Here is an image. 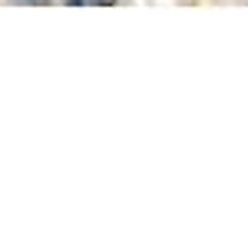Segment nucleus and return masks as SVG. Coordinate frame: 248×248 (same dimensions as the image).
<instances>
[{"instance_id": "f257e3e1", "label": "nucleus", "mask_w": 248, "mask_h": 248, "mask_svg": "<svg viewBox=\"0 0 248 248\" xmlns=\"http://www.w3.org/2000/svg\"><path fill=\"white\" fill-rule=\"evenodd\" d=\"M70 3H116V0H70Z\"/></svg>"}, {"instance_id": "f03ea898", "label": "nucleus", "mask_w": 248, "mask_h": 248, "mask_svg": "<svg viewBox=\"0 0 248 248\" xmlns=\"http://www.w3.org/2000/svg\"><path fill=\"white\" fill-rule=\"evenodd\" d=\"M14 3H53V0H14Z\"/></svg>"}]
</instances>
